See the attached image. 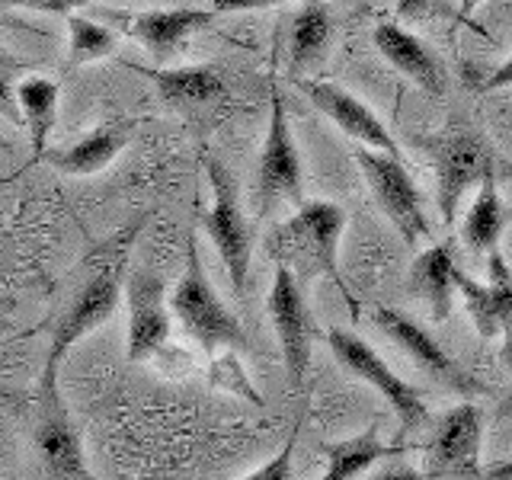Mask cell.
<instances>
[{"label": "cell", "instance_id": "obj_1", "mask_svg": "<svg viewBox=\"0 0 512 480\" xmlns=\"http://www.w3.org/2000/svg\"><path fill=\"white\" fill-rule=\"evenodd\" d=\"M144 224V215L132 224H125L119 234H112L103 240L100 247H93L90 260L93 272L84 282V288L74 295L71 308L61 314L52 346L45 356V372H42V404H55L61 400L58 391V368L64 356L71 352L74 343H80L84 336H90L96 327H103L106 320L116 314V308L125 301V279H128V256H132V244Z\"/></svg>", "mask_w": 512, "mask_h": 480}, {"label": "cell", "instance_id": "obj_2", "mask_svg": "<svg viewBox=\"0 0 512 480\" xmlns=\"http://www.w3.org/2000/svg\"><path fill=\"white\" fill-rule=\"evenodd\" d=\"M346 228V212L336 202H304L298 212L269 234V253L279 266L298 276H327L352 301L349 285L340 276V237Z\"/></svg>", "mask_w": 512, "mask_h": 480}, {"label": "cell", "instance_id": "obj_3", "mask_svg": "<svg viewBox=\"0 0 512 480\" xmlns=\"http://www.w3.org/2000/svg\"><path fill=\"white\" fill-rule=\"evenodd\" d=\"M170 314L208 356L218 349H250L240 320L228 311V304L218 298L215 285L205 276L196 234H189L186 240V266L170 295Z\"/></svg>", "mask_w": 512, "mask_h": 480}, {"label": "cell", "instance_id": "obj_4", "mask_svg": "<svg viewBox=\"0 0 512 480\" xmlns=\"http://www.w3.org/2000/svg\"><path fill=\"white\" fill-rule=\"evenodd\" d=\"M202 170H205L208 186H212V208L205 212L202 224L208 237H212L224 269H228L234 292L244 298L250 253H253V231L244 215V205H240V186L234 180V173L224 167L218 157L202 154Z\"/></svg>", "mask_w": 512, "mask_h": 480}, {"label": "cell", "instance_id": "obj_5", "mask_svg": "<svg viewBox=\"0 0 512 480\" xmlns=\"http://www.w3.org/2000/svg\"><path fill=\"white\" fill-rule=\"evenodd\" d=\"M256 212L269 215V208L276 202H292L295 208L304 205V167L301 154L288 125V112L279 87L272 84V109H269V128L260 151V167H256L253 183Z\"/></svg>", "mask_w": 512, "mask_h": 480}, {"label": "cell", "instance_id": "obj_6", "mask_svg": "<svg viewBox=\"0 0 512 480\" xmlns=\"http://www.w3.org/2000/svg\"><path fill=\"white\" fill-rule=\"evenodd\" d=\"M352 157H356V164L365 176L368 189H372L375 202L381 205V212L388 215L397 234L404 237V244L420 247V240L429 237V218L420 199V189H416L404 160L372 151L365 144L352 148Z\"/></svg>", "mask_w": 512, "mask_h": 480}, {"label": "cell", "instance_id": "obj_7", "mask_svg": "<svg viewBox=\"0 0 512 480\" xmlns=\"http://www.w3.org/2000/svg\"><path fill=\"white\" fill-rule=\"evenodd\" d=\"M327 346L349 375H356L365 384H372V388L384 397V404H391V410L397 413L400 429L404 432L420 429L429 420V407H426L423 391L400 378L394 368L362 340V336L333 327V330H327Z\"/></svg>", "mask_w": 512, "mask_h": 480}, {"label": "cell", "instance_id": "obj_8", "mask_svg": "<svg viewBox=\"0 0 512 480\" xmlns=\"http://www.w3.org/2000/svg\"><path fill=\"white\" fill-rule=\"evenodd\" d=\"M432 167H436V202L445 224H455L464 196L480 186V180L493 170L490 144L474 132H445L429 141Z\"/></svg>", "mask_w": 512, "mask_h": 480}, {"label": "cell", "instance_id": "obj_9", "mask_svg": "<svg viewBox=\"0 0 512 480\" xmlns=\"http://www.w3.org/2000/svg\"><path fill=\"white\" fill-rule=\"evenodd\" d=\"M372 320L391 343H397L429 378H436L439 384H445L448 391H455V394L468 397V400L490 394L487 384L464 372V368L452 359V352H445L436 343V336H432L426 327L416 324L413 317L400 314L397 308H388V304H378V308L372 311Z\"/></svg>", "mask_w": 512, "mask_h": 480}, {"label": "cell", "instance_id": "obj_10", "mask_svg": "<svg viewBox=\"0 0 512 480\" xmlns=\"http://www.w3.org/2000/svg\"><path fill=\"white\" fill-rule=\"evenodd\" d=\"M266 308H269L272 327H276L279 346H282L288 384H292V391H298L304 384V378H308V368H311L314 317H311L308 301H304L298 276L288 266L276 263V276H272Z\"/></svg>", "mask_w": 512, "mask_h": 480}, {"label": "cell", "instance_id": "obj_11", "mask_svg": "<svg viewBox=\"0 0 512 480\" xmlns=\"http://www.w3.org/2000/svg\"><path fill=\"white\" fill-rule=\"evenodd\" d=\"M125 304H128V359L148 362L170 340V301L167 285L151 269L135 266L125 279Z\"/></svg>", "mask_w": 512, "mask_h": 480}, {"label": "cell", "instance_id": "obj_12", "mask_svg": "<svg viewBox=\"0 0 512 480\" xmlns=\"http://www.w3.org/2000/svg\"><path fill=\"white\" fill-rule=\"evenodd\" d=\"M295 87L308 96L340 132H346L349 138H356L359 144H365V148H372V151L400 157L394 135L384 128V122L359 100V96H352L349 90L336 84H327V80H311V77H298Z\"/></svg>", "mask_w": 512, "mask_h": 480}, {"label": "cell", "instance_id": "obj_13", "mask_svg": "<svg viewBox=\"0 0 512 480\" xmlns=\"http://www.w3.org/2000/svg\"><path fill=\"white\" fill-rule=\"evenodd\" d=\"M480 448H484V410L464 400V404L445 410L436 426V436L429 445L432 471L477 477Z\"/></svg>", "mask_w": 512, "mask_h": 480}, {"label": "cell", "instance_id": "obj_14", "mask_svg": "<svg viewBox=\"0 0 512 480\" xmlns=\"http://www.w3.org/2000/svg\"><path fill=\"white\" fill-rule=\"evenodd\" d=\"M109 16L125 29V36L138 39L144 45V52H148L157 64H167L189 32H196L215 20V10H196V7L138 10V13L112 10Z\"/></svg>", "mask_w": 512, "mask_h": 480}, {"label": "cell", "instance_id": "obj_15", "mask_svg": "<svg viewBox=\"0 0 512 480\" xmlns=\"http://www.w3.org/2000/svg\"><path fill=\"white\" fill-rule=\"evenodd\" d=\"M487 256H490L487 282H474L468 272H461L458 266L452 272V279L477 333L484 336V340H493V336H500V330L512 320V269L503 260L500 250H493Z\"/></svg>", "mask_w": 512, "mask_h": 480}, {"label": "cell", "instance_id": "obj_16", "mask_svg": "<svg viewBox=\"0 0 512 480\" xmlns=\"http://www.w3.org/2000/svg\"><path fill=\"white\" fill-rule=\"evenodd\" d=\"M135 128H138V119L112 116L103 125H96L93 132L84 135L77 144H71V148H61V151L48 148L42 160L68 176H96L128 148V141L135 138Z\"/></svg>", "mask_w": 512, "mask_h": 480}, {"label": "cell", "instance_id": "obj_17", "mask_svg": "<svg viewBox=\"0 0 512 480\" xmlns=\"http://www.w3.org/2000/svg\"><path fill=\"white\" fill-rule=\"evenodd\" d=\"M375 45L391 68H397L407 80H413L420 90H426L432 96H442V90H445L442 64L423 39H416L413 32H407L400 23H378Z\"/></svg>", "mask_w": 512, "mask_h": 480}, {"label": "cell", "instance_id": "obj_18", "mask_svg": "<svg viewBox=\"0 0 512 480\" xmlns=\"http://www.w3.org/2000/svg\"><path fill=\"white\" fill-rule=\"evenodd\" d=\"M36 445L45 458V464L52 468L61 480H93L87 464H84V445L71 423L64 400L55 404H42V420L36 429Z\"/></svg>", "mask_w": 512, "mask_h": 480}, {"label": "cell", "instance_id": "obj_19", "mask_svg": "<svg viewBox=\"0 0 512 480\" xmlns=\"http://www.w3.org/2000/svg\"><path fill=\"white\" fill-rule=\"evenodd\" d=\"M132 71L148 77L157 93L180 109L208 106L228 93L221 71L212 64H186V68H141V64H132Z\"/></svg>", "mask_w": 512, "mask_h": 480}, {"label": "cell", "instance_id": "obj_20", "mask_svg": "<svg viewBox=\"0 0 512 480\" xmlns=\"http://www.w3.org/2000/svg\"><path fill=\"white\" fill-rule=\"evenodd\" d=\"M455 240H439L429 250H423L413 260L410 269V295H416L420 301H426V308L432 314V320H445L452 314V288H455Z\"/></svg>", "mask_w": 512, "mask_h": 480}, {"label": "cell", "instance_id": "obj_21", "mask_svg": "<svg viewBox=\"0 0 512 480\" xmlns=\"http://www.w3.org/2000/svg\"><path fill=\"white\" fill-rule=\"evenodd\" d=\"M333 39V16L324 0H304V7L292 20V36H288V74L298 80L308 68L320 64Z\"/></svg>", "mask_w": 512, "mask_h": 480}, {"label": "cell", "instance_id": "obj_22", "mask_svg": "<svg viewBox=\"0 0 512 480\" xmlns=\"http://www.w3.org/2000/svg\"><path fill=\"white\" fill-rule=\"evenodd\" d=\"M58 84L48 77H23L16 84V103H20L23 125H29V141H32V164H39L48 151V135L58 125Z\"/></svg>", "mask_w": 512, "mask_h": 480}, {"label": "cell", "instance_id": "obj_23", "mask_svg": "<svg viewBox=\"0 0 512 480\" xmlns=\"http://www.w3.org/2000/svg\"><path fill=\"white\" fill-rule=\"evenodd\" d=\"M503 224H506V208L500 199V189H496V173L490 170L480 180L477 196L461 221V244L474 253H493L496 244H500Z\"/></svg>", "mask_w": 512, "mask_h": 480}, {"label": "cell", "instance_id": "obj_24", "mask_svg": "<svg viewBox=\"0 0 512 480\" xmlns=\"http://www.w3.org/2000/svg\"><path fill=\"white\" fill-rule=\"evenodd\" d=\"M320 452H324V458H327V471L320 474L317 480H356L362 471L372 468L375 461L397 455V448L384 445L375 436V429H362L359 436L320 445Z\"/></svg>", "mask_w": 512, "mask_h": 480}, {"label": "cell", "instance_id": "obj_25", "mask_svg": "<svg viewBox=\"0 0 512 480\" xmlns=\"http://www.w3.org/2000/svg\"><path fill=\"white\" fill-rule=\"evenodd\" d=\"M68 32H71V42H68V61L71 64H87L96 58H106L119 48V32L93 23V20H87V16L71 13Z\"/></svg>", "mask_w": 512, "mask_h": 480}, {"label": "cell", "instance_id": "obj_26", "mask_svg": "<svg viewBox=\"0 0 512 480\" xmlns=\"http://www.w3.org/2000/svg\"><path fill=\"white\" fill-rule=\"evenodd\" d=\"M20 71H23V64L0 45V116H7L13 125H23L20 103H16V74Z\"/></svg>", "mask_w": 512, "mask_h": 480}, {"label": "cell", "instance_id": "obj_27", "mask_svg": "<svg viewBox=\"0 0 512 480\" xmlns=\"http://www.w3.org/2000/svg\"><path fill=\"white\" fill-rule=\"evenodd\" d=\"M295 448H298V426L292 429V436L285 439V445L272 455L266 464H260L256 471H250L240 480H292L295 474Z\"/></svg>", "mask_w": 512, "mask_h": 480}, {"label": "cell", "instance_id": "obj_28", "mask_svg": "<svg viewBox=\"0 0 512 480\" xmlns=\"http://www.w3.org/2000/svg\"><path fill=\"white\" fill-rule=\"evenodd\" d=\"M0 4L26 7V10H39V13H61V16H71L77 7L96 4V0H0Z\"/></svg>", "mask_w": 512, "mask_h": 480}, {"label": "cell", "instance_id": "obj_29", "mask_svg": "<svg viewBox=\"0 0 512 480\" xmlns=\"http://www.w3.org/2000/svg\"><path fill=\"white\" fill-rule=\"evenodd\" d=\"M436 4L439 0H397V16L400 20H429L432 13H436Z\"/></svg>", "mask_w": 512, "mask_h": 480}, {"label": "cell", "instance_id": "obj_30", "mask_svg": "<svg viewBox=\"0 0 512 480\" xmlns=\"http://www.w3.org/2000/svg\"><path fill=\"white\" fill-rule=\"evenodd\" d=\"M285 0H212L215 13H240V10H263V7H276Z\"/></svg>", "mask_w": 512, "mask_h": 480}, {"label": "cell", "instance_id": "obj_31", "mask_svg": "<svg viewBox=\"0 0 512 480\" xmlns=\"http://www.w3.org/2000/svg\"><path fill=\"white\" fill-rule=\"evenodd\" d=\"M503 87H512V58L503 61L496 71H490V77H487L477 90H480V93H490V90H503Z\"/></svg>", "mask_w": 512, "mask_h": 480}, {"label": "cell", "instance_id": "obj_32", "mask_svg": "<svg viewBox=\"0 0 512 480\" xmlns=\"http://www.w3.org/2000/svg\"><path fill=\"white\" fill-rule=\"evenodd\" d=\"M368 480H426V477L416 468H410V464H394V468H384Z\"/></svg>", "mask_w": 512, "mask_h": 480}, {"label": "cell", "instance_id": "obj_33", "mask_svg": "<svg viewBox=\"0 0 512 480\" xmlns=\"http://www.w3.org/2000/svg\"><path fill=\"white\" fill-rule=\"evenodd\" d=\"M10 308H13L10 301H0V343H4V336H7V340H13V336H10V330H13Z\"/></svg>", "mask_w": 512, "mask_h": 480}, {"label": "cell", "instance_id": "obj_34", "mask_svg": "<svg viewBox=\"0 0 512 480\" xmlns=\"http://www.w3.org/2000/svg\"><path fill=\"white\" fill-rule=\"evenodd\" d=\"M484 480H512V458H509V461H500V464H493V468H487Z\"/></svg>", "mask_w": 512, "mask_h": 480}, {"label": "cell", "instance_id": "obj_35", "mask_svg": "<svg viewBox=\"0 0 512 480\" xmlns=\"http://www.w3.org/2000/svg\"><path fill=\"white\" fill-rule=\"evenodd\" d=\"M500 336H503V362H506L509 375H512V320L500 330Z\"/></svg>", "mask_w": 512, "mask_h": 480}, {"label": "cell", "instance_id": "obj_36", "mask_svg": "<svg viewBox=\"0 0 512 480\" xmlns=\"http://www.w3.org/2000/svg\"><path fill=\"white\" fill-rule=\"evenodd\" d=\"M477 4H484V0H461V16H464V20H468V16L477 10Z\"/></svg>", "mask_w": 512, "mask_h": 480}, {"label": "cell", "instance_id": "obj_37", "mask_svg": "<svg viewBox=\"0 0 512 480\" xmlns=\"http://www.w3.org/2000/svg\"><path fill=\"white\" fill-rule=\"evenodd\" d=\"M16 176H20V173H10V176H0V189H4V186H10V183L16 180Z\"/></svg>", "mask_w": 512, "mask_h": 480}, {"label": "cell", "instance_id": "obj_38", "mask_svg": "<svg viewBox=\"0 0 512 480\" xmlns=\"http://www.w3.org/2000/svg\"><path fill=\"white\" fill-rule=\"evenodd\" d=\"M0 151H13V144H10V141H7L4 135H0Z\"/></svg>", "mask_w": 512, "mask_h": 480}, {"label": "cell", "instance_id": "obj_39", "mask_svg": "<svg viewBox=\"0 0 512 480\" xmlns=\"http://www.w3.org/2000/svg\"><path fill=\"white\" fill-rule=\"evenodd\" d=\"M503 413H506V416L512 413V394H509V400H506V407H503Z\"/></svg>", "mask_w": 512, "mask_h": 480}, {"label": "cell", "instance_id": "obj_40", "mask_svg": "<svg viewBox=\"0 0 512 480\" xmlns=\"http://www.w3.org/2000/svg\"><path fill=\"white\" fill-rule=\"evenodd\" d=\"M7 343H10V340H4V343H0V349H4V346H7Z\"/></svg>", "mask_w": 512, "mask_h": 480}, {"label": "cell", "instance_id": "obj_41", "mask_svg": "<svg viewBox=\"0 0 512 480\" xmlns=\"http://www.w3.org/2000/svg\"><path fill=\"white\" fill-rule=\"evenodd\" d=\"M506 4H509V7H512V0H506Z\"/></svg>", "mask_w": 512, "mask_h": 480}]
</instances>
